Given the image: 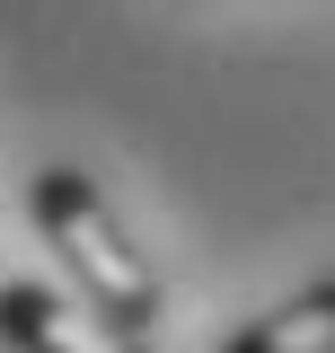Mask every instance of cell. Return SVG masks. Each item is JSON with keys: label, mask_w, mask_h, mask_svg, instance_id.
Instances as JSON below:
<instances>
[{"label": "cell", "mask_w": 335, "mask_h": 353, "mask_svg": "<svg viewBox=\"0 0 335 353\" xmlns=\"http://www.w3.org/2000/svg\"><path fill=\"white\" fill-rule=\"evenodd\" d=\"M27 212H36L44 248L71 265V283H80L88 309H106V318L132 327V336L159 318V274H150V256L124 239V221L106 212V194H97L80 168H36Z\"/></svg>", "instance_id": "cell-1"}, {"label": "cell", "mask_w": 335, "mask_h": 353, "mask_svg": "<svg viewBox=\"0 0 335 353\" xmlns=\"http://www.w3.org/2000/svg\"><path fill=\"white\" fill-rule=\"evenodd\" d=\"M0 345L9 353H150V336H132L106 309L62 301L44 283H0Z\"/></svg>", "instance_id": "cell-2"}, {"label": "cell", "mask_w": 335, "mask_h": 353, "mask_svg": "<svg viewBox=\"0 0 335 353\" xmlns=\"http://www.w3.org/2000/svg\"><path fill=\"white\" fill-rule=\"evenodd\" d=\"M221 353H335V283H309V292H292L283 309L247 318Z\"/></svg>", "instance_id": "cell-3"}]
</instances>
